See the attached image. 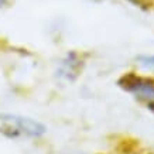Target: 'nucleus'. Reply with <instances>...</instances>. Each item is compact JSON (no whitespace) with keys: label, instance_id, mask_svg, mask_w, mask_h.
Here are the masks:
<instances>
[{"label":"nucleus","instance_id":"obj_3","mask_svg":"<svg viewBox=\"0 0 154 154\" xmlns=\"http://www.w3.org/2000/svg\"><path fill=\"white\" fill-rule=\"evenodd\" d=\"M81 69H82V58L79 57V54L71 51L60 62L57 68V75L61 79L72 82L78 78Z\"/></svg>","mask_w":154,"mask_h":154},{"label":"nucleus","instance_id":"obj_6","mask_svg":"<svg viewBox=\"0 0 154 154\" xmlns=\"http://www.w3.org/2000/svg\"><path fill=\"white\" fill-rule=\"evenodd\" d=\"M11 3V0H0V9L9 7V5Z\"/></svg>","mask_w":154,"mask_h":154},{"label":"nucleus","instance_id":"obj_4","mask_svg":"<svg viewBox=\"0 0 154 154\" xmlns=\"http://www.w3.org/2000/svg\"><path fill=\"white\" fill-rule=\"evenodd\" d=\"M137 61L144 69L154 72V55H139Z\"/></svg>","mask_w":154,"mask_h":154},{"label":"nucleus","instance_id":"obj_5","mask_svg":"<svg viewBox=\"0 0 154 154\" xmlns=\"http://www.w3.org/2000/svg\"><path fill=\"white\" fill-rule=\"evenodd\" d=\"M127 2H130L136 6H140V7H149L153 3V0H127Z\"/></svg>","mask_w":154,"mask_h":154},{"label":"nucleus","instance_id":"obj_1","mask_svg":"<svg viewBox=\"0 0 154 154\" xmlns=\"http://www.w3.org/2000/svg\"><path fill=\"white\" fill-rule=\"evenodd\" d=\"M47 127L33 117L0 113V134L9 139H40Z\"/></svg>","mask_w":154,"mask_h":154},{"label":"nucleus","instance_id":"obj_2","mask_svg":"<svg viewBox=\"0 0 154 154\" xmlns=\"http://www.w3.org/2000/svg\"><path fill=\"white\" fill-rule=\"evenodd\" d=\"M120 88L133 94L137 99H140L147 105L154 103V79L143 78L134 74H127L119 79Z\"/></svg>","mask_w":154,"mask_h":154}]
</instances>
